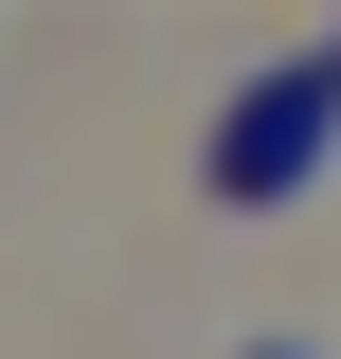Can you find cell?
<instances>
[{
	"mask_svg": "<svg viewBox=\"0 0 341 359\" xmlns=\"http://www.w3.org/2000/svg\"><path fill=\"white\" fill-rule=\"evenodd\" d=\"M323 144H341V72H269L252 108L215 126V198H288Z\"/></svg>",
	"mask_w": 341,
	"mask_h": 359,
	"instance_id": "1",
	"label": "cell"
},
{
	"mask_svg": "<svg viewBox=\"0 0 341 359\" xmlns=\"http://www.w3.org/2000/svg\"><path fill=\"white\" fill-rule=\"evenodd\" d=\"M269 359H305V341H269Z\"/></svg>",
	"mask_w": 341,
	"mask_h": 359,
	"instance_id": "2",
	"label": "cell"
}]
</instances>
